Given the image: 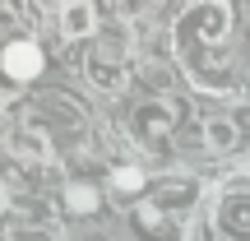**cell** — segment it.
<instances>
[{"label":"cell","instance_id":"obj_1","mask_svg":"<svg viewBox=\"0 0 250 241\" xmlns=\"http://www.w3.org/2000/svg\"><path fill=\"white\" fill-rule=\"evenodd\" d=\"M42 70H46V56H42V46L33 37H9L0 46V74L9 84H33Z\"/></svg>","mask_w":250,"mask_h":241},{"label":"cell","instance_id":"obj_2","mask_svg":"<svg viewBox=\"0 0 250 241\" xmlns=\"http://www.w3.org/2000/svg\"><path fill=\"white\" fill-rule=\"evenodd\" d=\"M93 5L88 0H70V5L61 9V28H65V37H88L93 33Z\"/></svg>","mask_w":250,"mask_h":241},{"label":"cell","instance_id":"obj_3","mask_svg":"<svg viewBox=\"0 0 250 241\" xmlns=\"http://www.w3.org/2000/svg\"><path fill=\"white\" fill-rule=\"evenodd\" d=\"M65 209H70V214H93V209H98V190L74 181V186L65 190Z\"/></svg>","mask_w":250,"mask_h":241},{"label":"cell","instance_id":"obj_4","mask_svg":"<svg viewBox=\"0 0 250 241\" xmlns=\"http://www.w3.org/2000/svg\"><path fill=\"white\" fill-rule=\"evenodd\" d=\"M111 186H116L121 195H134V190H144V172L139 167H116L111 172Z\"/></svg>","mask_w":250,"mask_h":241},{"label":"cell","instance_id":"obj_5","mask_svg":"<svg viewBox=\"0 0 250 241\" xmlns=\"http://www.w3.org/2000/svg\"><path fill=\"white\" fill-rule=\"evenodd\" d=\"M208 139H213L218 149H227V144H232L236 134H232V125H227V121H208Z\"/></svg>","mask_w":250,"mask_h":241},{"label":"cell","instance_id":"obj_6","mask_svg":"<svg viewBox=\"0 0 250 241\" xmlns=\"http://www.w3.org/2000/svg\"><path fill=\"white\" fill-rule=\"evenodd\" d=\"M116 5L125 9V14H139V9H144V5H148V0H116Z\"/></svg>","mask_w":250,"mask_h":241}]
</instances>
